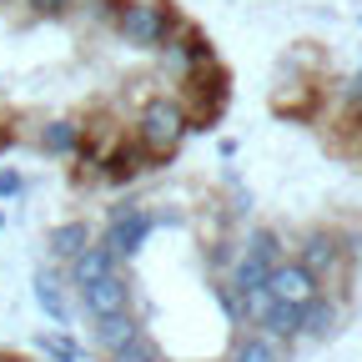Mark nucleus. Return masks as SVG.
Returning a JSON list of instances; mask_svg holds the SVG:
<instances>
[{"label": "nucleus", "instance_id": "nucleus-4", "mask_svg": "<svg viewBox=\"0 0 362 362\" xmlns=\"http://www.w3.org/2000/svg\"><path fill=\"white\" fill-rule=\"evenodd\" d=\"M262 292L267 297H287V302H307V297H317V277L302 262H272Z\"/></svg>", "mask_w": 362, "mask_h": 362}, {"label": "nucleus", "instance_id": "nucleus-17", "mask_svg": "<svg viewBox=\"0 0 362 362\" xmlns=\"http://www.w3.org/2000/svg\"><path fill=\"white\" fill-rule=\"evenodd\" d=\"M111 362H161V357H156V347H151V342L131 337L126 347H116V352H111Z\"/></svg>", "mask_w": 362, "mask_h": 362}, {"label": "nucleus", "instance_id": "nucleus-10", "mask_svg": "<svg viewBox=\"0 0 362 362\" xmlns=\"http://www.w3.org/2000/svg\"><path fill=\"white\" fill-rule=\"evenodd\" d=\"M81 136H86V126H76L71 116H56V121L40 126V151L45 156H71L81 146Z\"/></svg>", "mask_w": 362, "mask_h": 362}, {"label": "nucleus", "instance_id": "nucleus-18", "mask_svg": "<svg viewBox=\"0 0 362 362\" xmlns=\"http://www.w3.org/2000/svg\"><path fill=\"white\" fill-rule=\"evenodd\" d=\"M21 6H25V11H30L35 21H61L71 0H21Z\"/></svg>", "mask_w": 362, "mask_h": 362}, {"label": "nucleus", "instance_id": "nucleus-11", "mask_svg": "<svg viewBox=\"0 0 362 362\" xmlns=\"http://www.w3.org/2000/svg\"><path fill=\"white\" fill-rule=\"evenodd\" d=\"M136 337V327H131V317L126 312H111V317H96V347L111 357L116 347H126Z\"/></svg>", "mask_w": 362, "mask_h": 362}, {"label": "nucleus", "instance_id": "nucleus-7", "mask_svg": "<svg viewBox=\"0 0 362 362\" xmlns=\"http://www.w3.org/2000/svg\"><path fill=\"white\" fill-rule=\"evenodd\" d=\"M116 11H121V0H71L66 6V21L86 35H96V30H111L116 25Z\"/></svg>", "mask_w": 362, "mask_h": 362}, {"label": "nucleus", "instance_id": "nucleus-5", "mask_svg": "<svg viewBox=\"0 0 362 362\" xmlns=\"http://www.w3.org/2000/svg\"><path fill=\"white\" fill-rule=\"evenodd\" d=\"M302 307H307V302H287V297H267V292H262L257 327H262L267 337H297V332H302Z\"/></svg>", "mask_w": 362, "mask_h": 362}, {"label": "nucleus", "instance_id": "nucleus-13", "mask_svg": "<svg viewBox=\"0 0 362 362\" xmlns=\"http://www.w3.org/2000/svg\"><path fill=\"white\" fill-rule=\"evenodd\" d=\"M35 302L51 312L56 322H71V307H66V297H61V277H56V272H40V277H35Z\"/></svg>", "mask_w": 362, "mask_h": 362}, {"label": "nucleus", "instance_id": "nucleus-1", "mask_svg": "<svg viewBox=\"0 0 362 362\" xmlns=\"http://www.w3.org/2000/svg\"><path fill=\"white\" fill-rule=\"evenodd\" d=\"M187 131H192V121H187V106L176 101V90H156V96H146L136 106V131L131 136L146 146L151 166L166 161L181 141H187Z\"/></svg>", "mask_w": 362, "mask_h": 362}, {"label": "nucleus", "instance_id": "nucleus-9", "mask_svg": "<svg viewBox=\"0 0 362 362\" xmlns=\"http://www.w3.org/2000/svg\"><path fill=\"white\" fill-rule=\"evenodd\" d=\"M337 327H342V307L327 302V297H307V307H302V332H307V337H337Z\"/></svg>", "mask_w": 362, "mask_h": 362}, {"label": "nucleus", "instance_id": "nucleus-21", "mask_svg": "<svg viewBox=\"0 0 362 362\" xmlns=\"http://www.w3.org/2000/svg\"><path fill=\"white\" fill-rule=\"evenodd\" d=\"M0 226H6V216H0Z\"/></svg>", "mask_w": 362, "mask_h": 362}, {"label": "nucleus", "instance_id": "nucleus-20", "mask_svg": "<svg viewBox=\"0 0 362 362\" xmlns=\"http://www.w3.org/2000/svg\"><path fill=\"white\" fill-rule=\"evenodd\" d=\"M45 352H51L56 362H71L76 352H71V342H61V337H51V342H45Z\"/></svg>", "mask_w": 362, "mask_h": 362}, {"label": "nucleus", "instance_id": "nucleus-8", "mask_svg": "<svg viewBox=\"0 0 362 362\" xmlns=\"http://www.w3.org/2000/svg\"><path fill=\"white\" fill-rule=\"evenodd\" d=\"M106 272H116V257H111L101 242H96V247L86 242V247L71 257V282H76V292H81V287H90V282H101Z\"/></svg>", "mask_w": 362, "mask_h": 362}, {"label": "nucleus", "instance_id": "nucleus-14", "mask_svg": "<svg viewBox=\"0 0 362 362\" xmlns=\"http://www.w3.org/2000/svg\"><path fill=\"white\" fill-rule=\"evenodd\" d=\"M267 272H272V262H262V257H252V252H247V257L232 267V292H262Z\"/></svg>", "mask_w": 362, "mask_h": 362}, {"label": "nucleus", "instance_id": "nucleus-6", "mask_svg": "<svg viewBox=\"0 0 362 362\" xmlns=\"http://www.w3.org/2000/svg\"><path fill=\"white\" fill-rule=\"evenodd\" d=\"M126 297H131V287H126V277H121V272H106L101 282L81 287V307H86L90 317H111V312H126Z\"/></svg>", "mask_w": 362, "mask_h": 362}, {"label": "nucleus", "instance_id": "nucleus-15", "mask_svg": "<svg viewBox=\"0 0 362 362\" xmlns=\"http://www.w3.org/2000/svg\"><path fill=\"white\" fill-rule=\"evenodd\" d=\"M45 242H51L56 257H76V252L90 242V232H86V221H66V226H56V232L45 237Z\"/></svg>", "mask_w": 362, "mask_h": 362}, {"label": "nucleus", "instance_id": "nucleus-16", "mask_svg": "<svg viewBox=\"0 0 362 362\" xmlns=\"http://www.w3.org/2000/svg\"><path fill=\"white\" fill-rule=\"evenodd\" d=\"M247 252L262 257V262H282V237L272 232V226H252V232H247Z\"/></svg>", "mask_w": 362, "mask_h": 362}, {"label": "nucleus", "instance_id": "nucleus-19", "mask_svg": "<svg viewBox=\"0 0 362 362\" xmlns=\"http://www.w3.org/2000/svg\"><path fill=\"white\" fill-rule=\"evenodd\" d=\"M21 187H25V181H21V171H0V197H21Z\"/></svg>", "mask_w": 362, "mask_h": 362}, {"label": "nucleus", "instance_id": "nucleus-3", "mask_svg": "<svg viewBox=\"0 0 362 362\" xmlns=\"http://www.w3.org/2000/svg\"><path fill=\"white\" fill-rule=\"evenodd\" d=\"M151 232H156V216H151V211H141V206H121V211L111 216V232H106L101 247H106L111 257H136Z\"/></svg>", "mask_w": 362, "mask_h": 362}, {"label": "nucleus", "instance_id": "nucleus-2", "mask_svg": "<svg viewBox=\"0 0 362 362\" xmlns=\"http://www.w3.org/2000/svg\"><path fill=\"white\" fill-rule=\"evenodd\" d=\"M176 11L166 6V0H121V11H116V35L131 45V51H156V45L176 30Z\"/></svg>", "mask_w": 362, "mask_h": 362}, {"label": "nucleus", "instance_id": "nucleus-12", "mask_svg": "<svg viewBox=\"0 0 362 362\" xmlns=\"http://www.w3.org/2000/svg\"><path fill=\"white\" fill-rule=\"evenodd\" d=\"M237 362H287L282 352V337H267V332H252L237 342Z\"/></svg>", "mask_w": 362, "mask_h": 362}]
</instances>
